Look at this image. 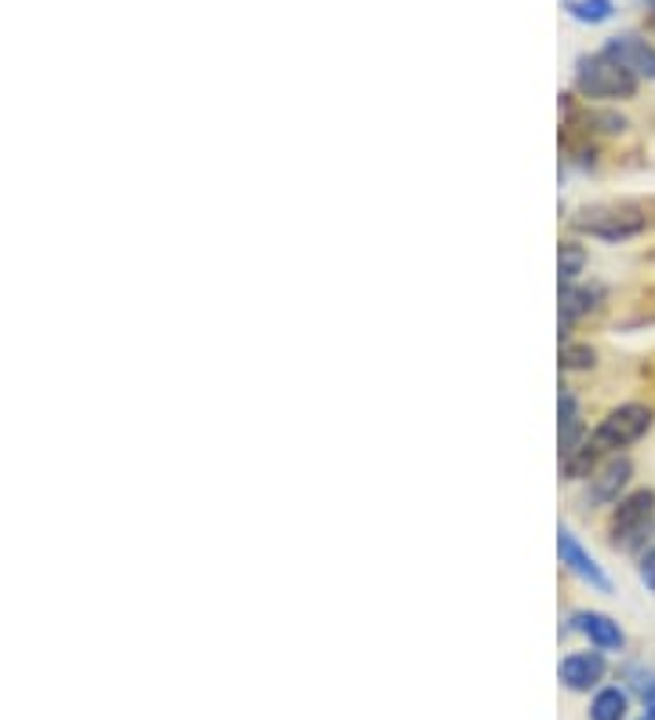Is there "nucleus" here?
Wrapping results in <instances>:
<instances>
[{
	"instance_id": "9b49d317",
	"label": "nucleus",
	"mask_w": 655,
	"mask_h": 720,
	"mask_svg": "<svg viewBox=\"0 0 655 720\" xmlns=\"http://www.w3.org/2000/svg\"><path fill=\"white\" fill-rule=\"evenodd\" d=\"M630 713V692L627 687H597V695L590 698V720H627Z\"/></svg>"
},
{
	"instance_id": "ddd939ff",
	"label": "nucleus",
	"mask_w": 655,
	"mask_h": 720,
	"mask_svg": "<svg viewBox=\"0 0 655 720\" xmlns=\"http://www.w3.org/2000/svg\"><path fill=\"white\" fill-rule=\"evenodd\" d=\"M557 269H560V280H576L582 269H587V248H582L579 240H560Z\"/></svg>"
},
{
	"instance_id": "0eeeda50",
	"label": "nucleus",
	"mask_w": 655,
	"mask_h": 720,
	"mask_svg": "<svg viewBox=\"0 0 655 720\" xmlns=\"http://www.w3.org/2000/svg\"><path fill=\"white\" fill-rule=\"evenodd\" d=\"M560 684L568 687V692H590V687H597L601 681L608 677V662L601 652H571L560 659Z\"/></svg>"
},
{
	"instance_id": "4468645a",
	"label": "nucleus",
	"mask_w": 655,
	"mask_h": 720,
	"mask_svg": "<svg viewBox=\"0 0 655 720\" xmlns=\"http://www.w3.org/2000/svg\"><path fill=\"white\" fill-rule=\"evenodd\" d=\"M597 452L601 447L594 444V441H587L582 447H576V452H571L568 458H560V463H565V477H590L594 473V463H597Z\"/></svg>"
},
{
	"instance_id": "6ab92c4d",
	"label": "nucleus",
	"mask_w": 655,
	"mask_h": 720,
	"mask_svg": "<svg viewBox=\"0 0 655 720\" xmlns=\"http://www.w3.org/2000/svg\"><path fill=\"white\" fill-rule=\"evenodd\" d=\"M648 23H652V29H655V12H652V18H648Z\"/></svg>"
},
{
	"instance_id": "2eb2a0df",
	"label": "nucleus",
	"mask_w": 655,
	"mask_h": 720,
	"mask_svg": "<svg viewBox=\"0 0 655 720\" xmlns=\"http://www.w3.org/2000/svg\"><path fill=\"white\" fill-rule=\"evenodd\" d=\"M568 12L576 15L579 23L597 26V23H608L612 12H616V4H612V0H571Z\"/></svg>"
},
{
	"instance_id": "6e6552de",
	"label": "nucleus",
	"mask_w": 655,
	"mask_h": 720,
	"mask_svg": "<svg viewBox=\"0 0 655 720\" xmlns=\"http://www.w3.org/2000/svg\"><path fill=\"white\" fill-rule=\"evenodd\" d=\"M557 553H560V565H565V568L571 571V576H579L582 582H590V586L601 590V593H608V590H612L608 576L597 568V560L579 546V539L571 535L568 528H560V535H557Z\"/></svg>"
},
{
	"instance_id": "423d86ee",
	"label": "nucleus",
	"mask_w": 655,
	"mask_h": 720,
	"mask_svg": "<svg viewBox=\"0 0 655 720\" xmlns=\"http://www.w3.org/2000/svg\"><path fill=\"white\" fill-rule=\"evenodd\" d=\"M630 477H633L630 458H619V455H616V458H608V463H601L594 473H590L587 503H594V506L619 503L622 492H627V484H630Z\"/></svg>"
},
{
	"instance_id": "f8f14e48",
	"label": "nucleus",
	"mask_w": 655,
	"mask_h": 720,
	"mask_svg": "<svg viewBox=\"0 0 655 720\" xmlns=\"http://www.w3.org/2000/svg\"><path fill=\"white\" fill-rule=\"evenodd\" d=\"M622 681H627L630 692L638 695L644 713H655V670H644V666H627V670H622Z\"/></svg>"
},
{
	"instance_id": "a211bd4d",
	"label": "nucleus",
	"mask_w": 655,
	"mask_h": 720,
	"mask_svg": "<svg viewBox=\"0 0 655 720\" xmlns=\"http://www.w3.org/2000/svg\"><path fill=\"white\" fill-rule=\"evenodd\" d=\"M638 720H655V713H641Z\"/></svg>"
},
{
	"instance_id": "1a4fd4ad",
	"label": "nucleus",
	"mask_w": 655,
	"mask_h": 720,
	"mask_svg": "<svg viewBox=\"0 0 655 720\" xmlns=\"http://www.w3.org/2000/svg\"><path fill=\"white\" fill-rule=\"evenodd\" d=\"M568 630H579L597 652H622L627 648V633H622V626L616 619H608V615H601V611H576L571 615Z\"/></svg>"
},
{
	"instance_id": "dca6fc26",
	"label": "nucleus",
	"mask_w": 655,
	"mask_h": 720,
	"mask_svg": "<svg viewBox=\"0 0 655 720\" xmlns=\"http://www.w3.org/2000/svg\"><path fill=\"white\" fill-rule=\"evenodd\" d=\"M597 364V353L587 342H565L560 346V368L565 371H590Z\"/></svg>"
},
{
	"instance_id": "f03ea898",
	"label": "nucleus",
	"mask_w": 655,
	"mask_h": 720,
	"mask_svg": "<svg viewBox=\"0 0 655 720\" xmlns=\"http://www.w3.org/2000/svg\"><path fill=\"white\" fill-rule=\"evenodd\" d=\"M576 91L582 99H633L638 91V77L627 73L616 59H608L605 51L601 55H582L576 62Z\"/></svg>"
},
{
	"instance_id": "9d476101",
	"label": "nucleus",
	"mask_w": 655,
	"mask_h": 720,
	"mask_svg": "<svg viewBox=\"0 0 655 720\" xmlns=\"http://www.w3.org/2000/svg\"><path fill=\"white\" fill-rule=\"evenodd\" d=\"M601 299H605V288H601V285H590V288L565 285V288H560V320L571 325V320L587 317V313H594L601 306Z\"/></svg>"
},
{
	"instance_id": "20e7f679",
	"label": "nucleus",
	"mask_w": 655,
	"mask_h": 720,
	"mask_svg": "<svg viewBox=\"0 0 655 720\" xmlns=\"http://www.w3.org/2000/svg\"><path fill=\"white\" fill-rule=\"evenodd\" d=\"M655 520V492L652 488H641V492H630L622 495L616 509H612V520H608V531H612V542L616 546H633L644 531L652 528Z\"/></svg>"
},
{
	"instance_id": "7ed1b4c3",
	"label": "nucleus",
	"mask_w": 655,
	"mask_h": 720,
	"mask_svg": "<svg viewBox=\"0 0 655 720\" xmlns=\"http://www.w3.org/2000/svg\"><path fill=\"white\" fill-rule=\"evenodd\" d=\"M655 422V412L648 408V404H619V408H612L605 419H601V426L594 430V444L601 447V452H622V447L638 444L644 433L652 430Z\"/></svg>"
},
{
	"instance_id": "f257e3e1",
	"label": "nucleus",
	"mask_w": 655,
	"mask_h": 720,
	"mask_svg": "<svg viewBox=\"0 0 655 720\" xmlns=\"http://www.w3.org/2000/svg\"><path fill=\"white\" fill-rule=\"evenodd\" d=\"M576 229L579 233H590L597 240H608V244H619V240H633L648 229V204L638 201H622V204H594L582 207L576 215Z\"/></svg>"
},
{
	"instance_id": "39448f33",
	"label": "nucleus",
	"mask_w": 655,
	"mask_h": 720,
	"mask_svg": "<svg viewBox=\"0 0 655 720\" xmlns=\"http://www.w3.org/2000/svg\"><path fill=\"white\" fill-rule=\"evenodd\" d=\"M605 55L616 59L622 70L633 73L638 80H655V45L638 34H616L608 37Z\"/></svg>"
},
{
	"instance_id": "f3484780",
	"label": "nucleus",
	"mask_w": 655,
	"mask_h": 720,
	"mask_svg": "<svg viewBox=\"0 0 655 720\" xmlns=\"http://www.w3.org/2000/svg\"><path fill=\"white\" fill-rule=\"evenodd\" d=\"M641 579L655 590V550L644 553V560H641Z\"/></svg>"
}]
</instances>
